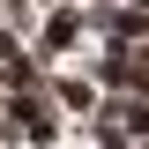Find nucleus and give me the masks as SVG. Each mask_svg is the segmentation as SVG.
Instances as JSON below:
<instances>
[{"instance_id": "nucleus-1", "label": "nucleus", "mask_w": 149, "mask_h": 149, "mask_svg": "<svg viewBox=\"0 0 149 149\" xmlns=\"http://www.w3.org/2000/svg\"><path fill=\"white\" fill-rule=\"evenodd\" d=\"M8 127L15 134H30V142H52V104H45V97H15V104H8Z\"/></svg>"}, {"instance_id": "nucleus-2", "label": "nucleus", "mask_w": 149, "mask_h": 149, "mask_svg": "<svg viewBox=\"0 0 149 149\" xmlns=\"http://www.w3.org/2000/svg\"><path fill=\"white\" fill-rule=\"evenodd\" d=\"M112 119H119L127 134H149V104H112Z\"/></svg>"}]
</instances>
